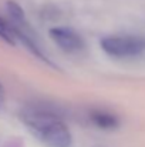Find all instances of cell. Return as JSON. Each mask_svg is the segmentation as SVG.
<instances>
[{"instance_id":"ba28073f","label":"cell","mask_w":145,"mask_h":147,"mask_svg":"<svg viewBox=\"0 0 145 147\" xmlns=\"http://www.w3.org/2000/svg\"><path fill=\"white\" fill-rule=\"evenodd\" d=\"M3 103H4V90H3V87L0 84V109H1Z\"/></svg>"},{"instance_id":"277c9868","label":"cell","mask_w":145,"mask_h":147,"mask_svg":"<svg viewBox=\"0 0 145 147\" xmlns=\"http://www.w3.org/2000/svg\"><path fill=\"white\" fill-rule=\"evenodd\" d=\"M50 37L65 53H78L84 49L83 37L70 27H54L50 30Z\"/></svg>"},{"instance_id":"8992f818","label":"cell","mask_w":145,"mask_h":147,"mask_svg":"<svg viewBox=\"0 0 145 147\" xmlns=\"http://www.w3.org/2000/svg\"><path fill=\"white\" fill-rule=\"evenodd\" d=\"M0 39L11 46H16L19 43V37L14 26L11 24V22H7L3 17H0Z\"/></svg>"},{"instance_id":"52a82bcc","label":"cell","mask_w":145,"mask_h":147,"mask_svg":"<svg viewBox=\"0 0 145 147\" xmlns=\"http://www.w3.org/2000/svg\"><path fill=\"white\" fill-rule=\"evenodd\" d=\"M4 147H23V143H21L20 140H17V139H13V140H10Z\"/></svg>"},{"instance_id":"5b68a950","label":"cell","mask_w":145,"mask_h":147,"mask_svg":"<svg viewBox=\"0 0 145 147\" xmlns=\"http://www.w3.org/2000/svg\"><path fill=\"white\" fill-rule=\"evenodd\" d=\"M90 119L97 127H100L102 130H114L120 124L118 117L105 110H93L90 114Z\"/></svg>"},{"instance_id":"3957f363","label":"cell","mask_w":145,"mask_h":147,"mask_svg":"<svg viewBox=\"0 0 145 147\" xmlns=\"http://www.w3.org/2000/svg\"><path fill=\"white\" fill-rule=\"evenodd\" d=\"M101 47L111 57H137L145 51V39L141 36H110L101 40Z\"/></svg>"},{"instance_id":"6da1fadb","label":"cell","mask_w":145,"mask_h":147,"mask_svg":"<svg viewBox=\"0 0 145 147\" xmlns=\"http://www.w3.org/2000/svg\"><path fill=\"white\" fill-rule=\"evenodd\" d=\"M20 120L47 147L71 146V133L54 111L40 106H27L20 111Z\"/></svg>"},{"instance_id":"7a4b0ae2","label":"cell","mask_w":145,"mask_h":147,"mask_svg":"<svg viewBox=\"0 0 145 147\" xmlns=\"http://www.w3.org/2000/svg\"><path fill=\"white\" fill-rule=\"evenodd\" d=\"M7 13H9V16H10L11 24L14 26V29H16V32H17L19 42H21L36 57H39L40 60H43V61H46L48 64H51V61L46 57V54L41 51L40 46L37 45L36 34H34L33 29L30 27V24H29V22H27V19H26L23 9H21L16 1H9V3H7Z\"/></svg>"}]
</instances>
